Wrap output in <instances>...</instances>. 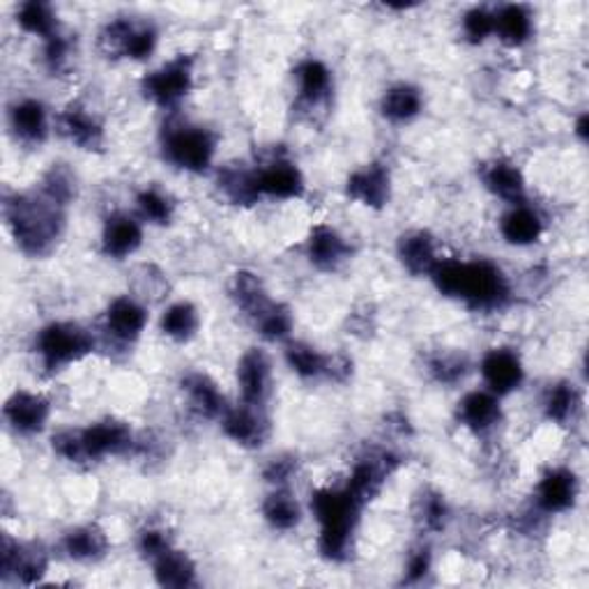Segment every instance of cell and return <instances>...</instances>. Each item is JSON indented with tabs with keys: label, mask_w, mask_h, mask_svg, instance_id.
<instances>
[{
	"label": "cell",
	"mask_w": 589,
	"mask_h": 589,
	"mask_svg": "<svg viewBox=\"0 0 589 589\" xmlns=\"http://www.w3.org/2000/svg\"><path fill=\"white\" fill-rule=\"evenodd\" d=\"M431 279L444 297L459 300L479 314L502 311L511 302L509 276L489 258L440 261L431 272Z\"/></svg>",
	"instance_id": "6da1fadb"
},
{
	"label": "cell",
	"mask_w": 589,
	"mask_h": 589,
	"mask_svg": "<svg viewBox=\"0 0 589 589\" xmlns=\"http://www.w3.org/2000/svg\"><path fill=\"white\" fill-rule=\"evenodd\" d=\"M8 228L21 254L45 258L56 252L65 233V210L38 194H14L3 205Z\"/></svg>",
	"instance_id": "7a4b0ae2"
},
{
	"label": "cell",
	"mask_w": 589,
	"mask_h": 589,
	"mask_svg": "<svg viewBox=\"0 0 589 589\" xmlns=\"http://www.w3.org/2000/svg\"><path fill=\"white\" fill-rule=\"evenodd\" d=\"M364 504L349 489H318L311 495V511L321 526L318 550L330 562H345L351 558L360 513Z\"/></svg>",
	"instance_id": "3957f363"
},
{
	"label": "cell",
	"mask_w": 589,
	"mask_h": 589,
	"mask_svg": "<svg viewBox=\"0 0 589 589\" xmlns=\"http://www.w3.org/2000/svg\"><path fill=\"white\" fill-rule=\"evenodd\" d=\"M131 446L134 433L118 420H101L86 429H65L53 435V452L67 463H95L122 457Z\"/></svg>",
	"instance_id": "277c9868"
},
{
	"label": "cell",
	"mask_w": 589,
	"mask_h": 589,
	"mask_svg": "<svg viewBox=\"0 0 589 589\" xmlns=\"http://www.w3.org/2000/svg\"><path fill=\"white\" fill-rule=\"evenodd\" d=\"M161 153L180 170L205 173L217 157V134L187 120L168 122L161 134Z\"/></svg>",
	"instance_id": "5b68a950"
},
{
	"label": "cell",
	"mask_w": 589,
	"mask_h": 589,
	"mask_svg": "<svg viewBox=\"0 0 589 589\" xmlns=\"http://www.w3.org/2000/svg\"><path fill=\"white\" fill-rule=\"evenodd\" d=\"M92 351H95V338L79 323L53 321L45 325L38 332V336H35V353H38L40 364L49 373H58L65 371L67 366L79 364Z\"/></svg>",
	"instance_id": "8992f818"
},
{
	"label": "cell",
	"mask_w": 589,
	"mask_h": 589,
	"mask_svg": "<svg viewBox=\"0 0 589 589\" xmlns=\"http://www.w3.org/2000/svg\"><path fill=\"white\" fill-rule=\"evenodd\" d=\"M97 45L107 58L146 60L159 45V30L148 19L118 17L99 30Z\"/></svg>",
	"instance_id": "52a82bcc"
},
{
	"label": "cell",
	"mask_w": 589,
	"mask_h": 589,
	"mask_svg": "<svg viewBox=\"0 0 589 589\" xmlns=\"http://www.w3.org/2000/svg\"><path fill=\"white\" fill-rule=\"evenodd\" d=\"M194 88V58L176 56L144 79L141 90L159 109H176Z\"/></svg>",
	"instance_id": "ba28073f"
},
{
	"label": "cell",
	"mask_w": 589,
	"mask_h": 589,
	"mask_svg": "<svg viewBox=\"0 0 589 589\" xmlns=\"http://www.w3.org/2000/svg\"><path fill=\"white\" fill-rule=\"evenodd\" d=\"M254 170H256L261 198L267 196L276 200H293V198H302L306 192L304 173L293 159L284 155L272 157L269 161L256 166Z\"/></svg>",
	"instance_id": "9c48e42d"
},
{
	"label": "cell",
	"mask_w": 589,
	"mask_h": 589,
	"mask_svg": "<svg viewBox=\"0 0 589 589\" xmlns=\"http://www.w3.org/2000/svg\"><path fill=\"white\" fill-rule=\"evenodd\" d=\"M3 418L8 426L23 438L40 435L51 418V403L47 396L28 390H17L3 408Z\"/></svg>",
	"instance_id": "30bf717a"
},
{
	"label": "cell",
	"mask_w": 589,
	"mask_h": 589,
	"mask_svg": "<svg viewBox=\"0 0 589 589\" xmlns=\"http://www.w3.org/2000/svg\"><path fill=\"white\" fill-rule=\"evenodd\" d=\"M483 385L495 396H509L521 390L526 380V366L513 349H491L479 364Z\"/></svg>",
	"instance_id": "8fae6325"
},
{
	"label": "cell",
	"mask_w": 589,
	"mask_h": 589,
	"mask_svg": "<svg viewBox=\"0 0 589 589\" xmlns=\"http://www.w3.org/2000/svg\"><path fill=\"white\" fill-rule=\"evenodd\" d=\"M3 562H0V571H3V580L14 578L21 585H35L40 582L49 569V558L42 546L38 543H19L10 537L3 539Z\"/></svg>",
	"instance_id": "7c38bea8"
},
{
	"label": "cell",
	"mask_w": 589,
	"mask_h": 589,
	"mask_svg": "<svg viewBox=\"0 0 589 589\" xmlns=\"http://www.w3.org/2000/svg\"><path fill=\"white\" fill-rule=\"evenodd\" d=\"M580 495V481L569 468H550L537 483L534 502L541 513L558 516L576 507Z\"/></svg>",
	"instance_id": "4fadbf2b"
},
{
	"label": "cell",
	"mask_w": 589,
	"mask_h": 589,
	"mask_svg": "<svg viewBox=\"0 0 589 589\" xmlns=\"http://www.w3.org/2000/svg\"><path fill=\"white\" fill-rule=\"evenodd\" d=\"M222 429L228 440L245 449H258L269 438V420L265 408L242 403L237 408H228L222 418Z\"/></svg>",
	"instance_id": "5bb4252c"
},
{
	"label": "cell",
	"mask_w": 589,
	"mask_h": 589,
	"mask_svg": "<svg viewBox=\"0 0 589 589\" xmlns=\"http://www.w3.org/2000/svg\"><path fill=\"white\" fill-rule=\"evenodd\" d=\"M396 465L399 461L390 452L369 454L353 465V472L349 477V483H345V489H349L366 507L371 500L380 495V491H383L387 477L396 470Z\"/></svg>",
	"instance_id": "9a60e30c"
},
{
	"label": "cell",
	"mask_w": 589,
	"mask_h": 589,
	"mask_svg": "<svg viewBox=\"0 0 589 589\" xmlns=\"http://www.w3.org/2000/svg\"><path fill=\"white\" fill-rule=\"evenodd\" d=\"M345 194L355 203L371 207V210H383L392 198L390 168L380 161L357 168L345 183Z\"/></svg>",
	"instance_id": "2e32d148"
},
{
	"label": "cell",
	"mask_w": 589,
	"mask_h": 589,
	"mask_svg": "<svg viewBox=\"0 0 589 589\" xmlns=\"http://www.w3.org/2000/svg\"><path fill=\"white\" fill-rule=\"evenodd\" d=\"M237 385L242 403L265 408L272 394V362L265 351L249 349L237 362Z\"/></svg>",
	"instance_id": "e0dca14e"
},
{
	"label": "cell",
	"mask_w": 589,
	"mask_h": 589,
	"mask_svg": "<svg viewBox=\"0 0 589 589\" xmlns=\"http://www.w3.org/2000/svg\"><path fill=\"white\" fill-rule=\"evenodd\" d=\"M56 125L67 141L79 150L97 153L107 144L104 125L97 120L95 114H90V109L81 107V104H69L65 111H60Z\"/></svg>",
	"instance_id": "ac0fdd59"
},
{
	"label": "cell",
	"mask_w": 589,
	"mask_h": 589,
	"mask_svg": "<svg viewBox=\"0 0 589 589\" xmlns=\"http://www.w3.org/2000/svg\"><path fill=\"white\" fill-rule=\"evenodd\" d=\"M144 245V226L127 213H114L101 228V252L114 261L134 256Z\"/></svg>",
	"instance_id": "d6986e66"
},
{
	"label": "cell",
	"mask_w": 589,
	"mask_h": 589,
	"mask_svg": "<svg viewBox=\"0 0 589 589\" xmlns=\"http://www.w3.org/2000/svg\"><path fill=\"white\" fill-rule=\"evenodd\" d=\"M457 418L461 426L477 435H487L498 429L502 422V405L500 396L489 390H472L468 392L457 408Z\"/></svg>",
	"instance_id": "ffe728a7"
},
{
	"label": "cell",
	"mask_w": 589,
	"mask_h": 589,
	"mask_svg": "<svg viewBox=\"0 0 589 589\" xmlns=\"http://www.w3.org/2000/svg\"><path fill=\"white\" fill-rule=\"evenodd\" d=\"M104 325H107V334L114 341L134 343L141 338L148 325V311L138 300L122 295L109 304L107 321H104Z\"/></svg>",
	"instance_id": "44dd1931"
},
{
	"label": "cell",
	"mask_w": 589,
	"mask_h": 589,
	"mask_svg": "<svg viewBox=\"0 0 589 589\" xmlns=\"http://www.w3.org/2000/svg\"><path fill=\"white\" fill-rule=\"evenodd\" d=\"M49 111L40 99L23 97L10 109V129L26 146H42L49 138Z\"/></svg>",
	"instance_id": "7402d4cb"
},
{
	"label": "cell",
	"mask_w": 589,
	"mask_h": 589,
	"mask_svg": "<svg viewBox=\"0 0 589 589\" xmlns=\"http://www.w3.org/2000/svg\"><path fill=\"white\" fill-rule=\"evenodd\" d=\"M180 387L189 401V408L198 414V418L222 420L226 414V410H228L226 399H224L219 385L207 373H200V371L187 373L183 377Z\"/></svg>",
	"instance_id": "603a6c76"
},
{
	"label": "cell",
	"mask_w": 589,
	"mask_h": 589,
	"mask_svg": "<svg viewBox=\"0 0 589 589\" xmlns=\"http://www.w3.org/2000/svg\"><path fill=\"white\" fill-rule=\"evenodd\" d=\"M481 183L495 198H502L511 205H521L528 198V183L523 170L509 159H493L483 166Z\"/></svg>",
	"instance_id": "cb8c5ba5"
},
{
	"label": "cell",
	"mask_w": 589,
	"mask_h": 589,
	"mask_svg": "<svg viewBox=\"0 0 589 589\" xmlns=\"http://www.w3.org/2000/svg\"><path fill=\"white\" fill-rule=\"evenodd\" d=\"M306 256L321 272H334L351 258V245L332 226H316L306 242Z\"/></svg>",
	"instance_id": "d4e9b609"
},
{
	"label": "cell",
	"mask_w": 589,
	"mask_h": 589,
	"mask_svg": "<svg viewBox=\"0 0 589 589\" xmlns=\"http://www.w3.org/2000/svg\"><path fill=\"white\" fill-rule=\"evenodd\" d=\"M399 261L412 276H431L435 265L442 261L438 256L435 237L429 230H410L399 237L396 247Z\"/></svg>",
	"instance_id": "484cf974"
},
{
	"label": "cell",
	"mask_w": 589,
	"mask_h": 589,
	"mask_svg": "<svg viewBox=\"0 0 589 589\" xmlns=\"http://www.w3.org/2000/svg\"><path fill=\"white\" fill-rule=\"evenodd\" d=\"M500 235L511 247H530L543 235V219L526 203L511 205V210L500 219Z\"/></svg>",
	"instance_id": "4316f807"
},
{
	"label": "cell",
	"mask_w": 589,
	"mask_h": 589,
	"mask_svg": "<svg viewBox=\"0 0 589 589\" xmlns=\"http://www.w3.org/2000/svg\"><path fill=\"white\" fill-rule=\"evenodd\" d=\"M230 297L235 302V306L245 314L252 323H256L265 311L274 304V300L269 297L265 284L258 274L242 269L233 276L230 282Z\"/></svg>",
	"instance_id": "83f0119b"
},
{
	"label": "cell",
	"mask_w": 589,
	"mask_h": 589,
	"mask_svg": "<svg viewBox=\"0 0 589 589\" xmlns=\"http://www.w3.org/2000/svg\"><path fill=\"white\" fill-rule=\"evenodd\" d=\"M295 81L300 99L306 107H318V104L327 101L334 79L330 67L318 58H306L295 67Z\"/></svg>",
	"instance_id": "f1b7e54d"
},
{
	"label": "cell",
	"mask_w": 589,
	"mask_h": 589,
	"mask_svg": "<svg viewBox=\"0 0 589 589\" xmlns=\"http://www.w3.org/2000/svg\"><path fill=\"white\" fill-rule=\"evenodd\" d=\"M424 109V95L412 84H394L380 99V114L394 125H405L418 118Z\"/></svg>",
	"instance_id": "f546056e"
},
{
	"label": "cell",
	"mask_w": 589,
	"mask_h": 589,
	"mask_svg": "<svg viewBox=\"0 0 589 589\" xmlns=\"http://www.w3.org/2000/svg\"><path fill=\"white\" fill-rule=\"evenodd\" d=\"M62 550L75 562H97L109 552V537L97 526H79L65 532Z\"/></svg>",
	"instance_id": "4dcf8cb0"
},
{
	"label": "cell",
	"mask_w": 589,
	"mask_h": 589,
	"mask_svg": "<svg viewBox=\"0 0 589 589\" xmlns=\"http://www.w3.org/2000/svg\"><path fill=\"white\" fill-rule=\"evenodd\" d=\"M153 573L155 580L161 587H173V589H185L196 585V565L187 556V552L168 546L161 556H157L153 562Z\"/></svg>",
	"instance_id": "1f68e13d"
},
{
	"label": "cell",
	"mask_w": 589,
	"mask_h": 589,
	"mask_svg": "<svg viewBox=\"0 0 589 589\" xmlns=\"http://www.w3.org/2000/svg\"><path fill=\"white\" fill-rule=\"evenodd\" d=\"M217 187L233 205H254L261 198L258 183H256V170L242 166V164L224 166L219 170Z\"/></svg>",
	"instance_id": "d6a6232c"
},
{
	"label": "cell",
	"mask_w": 589,
	"mask_h": 589,
	"mask_svg": "<svg viewBox=\"0 0 589 589\" xmlns=\"http://www.w3.org/2000/svg\"><path fill=\"white\" fill-rule=\"evenodd\" d=\"M261 511L265 523L276 532H291L302 523V507L286 487H276L263 500Z\"/></svg>",
	"instance_id": "836d02e7"
},
{
	"label": "cell",
	"mask_w": 589,
	"mask_h": 589,
	"mask_svg": "<svg viewBox=\"0 0 589 589\" xmlns=\"http://www.w3.org/2000/svg\"><path fill=\"white\" fill-rule=\"evenodd\" d=\"M534 32L532 12L526 6H502L495 12V35L507 47H523Z\"/></svg>",
	"instance_id": "e575fe53"
},
{
	"label": "cell",
	"mask_w": 589,
	"mask_h": 589,
	"mask_svg": "<svg viewBox=\"0 0 589 589\" xmlns=\"http://www.w3.org/2000/svg\"><path fill=\"white\" fill-rule=\"evenodd\" d=\"M159 327H161V334L168 336L170 341L189 343L198 334V327H200L198 308L187 300L173 302L161 314Z\"/></svg>",
	"instance_id": "d590c367"
},
{
	"label": "cell",
	"mask_w": 589,
	"mask_h": 589,
	"mask_svg": "<svg viewBox=\"0 0 589 589\" xmlns=\"http://www.w3.org/2000/svg\"><path fill=\"white\" fill-rule=\"evenodd\" d=\"M288 369L300 375L302 380H318L327 377L330 357L323 355L316 345L304 343V341H291L284 351Z\"/></svg>",
	"instance_id": "8d00e7d4"
},
{
	"label": "cell",
	"mask_w": 589,
	"mask_h": 589,
	"mask_svg": "<svg viewBox=\"0 0 589 589\" xmlns=\"http://www.w3.org/2000/svg\"><path fill=\"white\" fill-rule=\"evenodd\" d=\"M582 396L571 383H558L552 385L546 396H543V414L548 422L556 424H569L576 420V414L580 412Z\"/></svg>",
	"instance_id": "74e56055"
},
{
	"label": "cell",
	"mask_w": 589,
	"mask_h": 589,
	"mask_svg": "<svg viewBox=\"0 0 589 589\" xmlns=\"http://www.w3.org/2000/svg\"><path fill=\"white\" fill-rule=\"evenodd\" d=\"M17 23L26 32L35 35V38H42L45 42L60 32L56 10L49 3H42V0H28V3H21L17 10Z\"/></svg>",
	"instance_id": "f35d334b"
},
{
	"label": "cell",
	"mask_w": 589,
	"mask_h": 589,
	"mask_svg": "<svg viewBox=\"0 0 589 589\" xmlns=\"http://www.w3.org/2000/svg\"><path fill=\"white\" fill-rule=\"evenodd\" d=\"M136 207L144 222L155 226H168L176 215V203L159 187H144L136 194Z\"/></svg>",
	"instance_id": "ab89813d"
},
{
	"label": "cell",
	"mask_w": 589,
	"mask_h": 589,
	"mask_svg": "<svg viewBox=\"0 0 589 589\" xmlns=\"http://www.w3.org/2000/svg\"><path fill=\"white\" fill-rule=\"evenodd\" d=\"M40 194L65 210V207L77 198V178L65 164H53L51 170L42 178Z\"/></svg>",
	"instance_id": "60d3db41"
},
{
	"label": "cell",
	"mask_w": 589,
	"mask_h": 589,
	"mask_svg": "<svg viewBox=\"0 0 589 589\" xmlns=\"http://www.w3.org/2000/svg\"><path fill=\"white\" fill-rule=\"evenodd\" d=\"M293 314L291 308L282 302H274L265 314L254 323V327L258 330V334L267 341H286L293 332Z\"/></svg>",
	"instance_id": "b9f144b4"
},
{
	"label": "cell",
	"mask_w": 589,
	"mask_h": 589,
	"mask_svg": "<svg viewBox=\"0 0 589 589\" xmlns=\"http://www.w3.org/2000/svg\"><path fill=\"white\" fill-rule=\"evenodd\" d=\"M418 521L429 532L444 530V526L449 521V504H446V500H444L442 493L426 491L418 500Z\"/></svg>",
	"instance_id": "7bdbcfd3"
},
{
	"label": "cell",
	"mask_w": 589,
	"mask_h": 589,
	"mask_svg": "<svg viewBox=\"0 0 589 589\" xmlns=\"http://www.w3.org/2000/svg\"><path fill=\"white\" fill-rule=\"evenodd\" d=\"M468 371H470L468 360L457 353H442L429 362V373L440 385H459L468 375Z\"/></svg>",
	"instance_id": "ee69618b"
},
{
	"label": "cell",
	"mask_w": 589,
	"mask_h": 589,
	"mask_svg": "<svg viewBox=\"0 0 589 589\" xmlns=\"http://www.w3.org/2000/svg\"><path fill=\"white\" fill-rule=\"evenodd\" d=\"M463 35L468 42L481 45L495 35V12L489 8H472L463 14Z\"/></svg>",
	"instance_id": "f6af8a7d"
},
{
	"label": "cell",
	"mask_w": 589,
	"mask_h": 589,
	"mask_svg": "<svg viewBox=\"0 0 589 589\" xmlns=\"http://www.w3.org/2000/svg\"><path fill=\"white\" fill-rule=\"evenodd\" d=\"M69 53H72V42L67 40V35L58 32L45 42V65L51 72H62L69 65Z\"/></svg>",
	"instance_id": "bcb514c9"
},
{
	"label": "cell",
	"mask_w": 589,
	"mask_h": 589,
	"mask_svg": "<svg viewBox=\"0 0 589 589\" xmlns=\"http://www.w3.org/2000/svg\"><path fill=\"white\" fill-rule=\"evenodd\" d=\"M433 558H431V550L426 546H420L418 550H412L408 556V565H405V580L408 582H420L424 580V576L431 571Z\"/></svg>",
	"instance_id": "7dc6e473"
},
{
	"label": "cell",
	"mask_w": 589,
	"mask_h": 589,
	"mask_svg": "<svg viewBox=\"0 0 589 589\" xmlns=\"http://www.w3.org/2000/svg\"><path fill=\"white\" fill-rule=\"evenodd\" d=\"M297 472V459L293 457H279V459H272L265 468V479L274 487H286V483L293 479V474Z\"/></svg>",
	"instance_id": "c3c4849f"
},
{
	"label": "cell",
	"mask_w": 589,
	"mask_h": 589,
	"mask_svg": "<svg viewBox=\"0 0 589 589\" xmlns=\"http://www.w3.org/2000/svg\"><path fill=\"white\" fill-rule=\"evenodd\" d=\"M173 546L168 541V537L161 532V530H146L141 532V537H138V550H141V556L153 562L157 556H161V552Z\"/></svg>",
	"instance_id": "681fc988"
},
{
	"label": "cell",
	"mask_w": 589,
	"mask_h": 589,
	"mask_svg": "<svg viewBox=\"0 0 589 589\" xmlns=\"http://www.w3.org/2000/svg\"><path fill=\"white\" fill-rule=\"evenodd\" d=\"M587 127H589V120H587V116L582 114V116L576 120V136L580 138L582 144L587 141V134H589V131H587Z\"/></svg>",
	"instance_id": "f907efd6"
}]
</instances>
